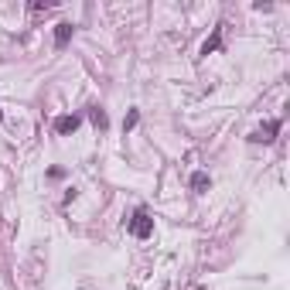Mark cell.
I'll return each instance as SVG.
<instances>
[{
	"label": "cell",
	"instance_id": "cell-1",
	"mask_svg": "<svg viewBox=\"0 0 290 290\" xmlns=\"http://www.w3.org/2000/svg\"><path fill=\"white\" fill-rule=\"evenodd\" d=\"M150 232H154V218H150V212H147V209H137V212H133V218H130V236L147 239Z\"/></svg>",
	"mask_w": 290,
	"mask_h": 290
},
{
	"label": "cell",
	"instance_id": "cell-2",
	"mask_svg": "<svg viewBox=\"0 0 290 290\" xmlns=\"http://www.w3.org/2000/svg\"><path fill=\"white\" fill-rule=\"evenodd\" d=\"M280 127H284L280 120H270V123H263L260 130H253V133H249V140H253V144H273V140H277V133H280Z\"/></svg>",
	"mask_w": 290,
	"mask_h": 290
},
{
	"label": "cell",
	"instance_id": "cell-3",
	"mask_svg": "<svg viewBox=\"0 0 290 290\" xmlns=\"http://www.w3.org/2000/svg\"><path fill=\"white\" fill-rule=\"evenodd\" d=\"M79 123H82V116H58L55 120V133H62V137H69V133H75L79 130Z\"/></svg>",
	"mask_w": 290,
	"mask_h": 290
},
{
	"label": "cell",
	"instance_id": "cell-4",
	"mask_svg": "<svg viewBox=\"0 0 290 290\" xmlns=\"http://www.w3.org/2000/svg\"><path fill=\"white\" fill-rule=\"evenodd\" d=\"M72 24L69 21H62V24H55V48H65L69 41H72Z\"/></svg>",
	"mask_w": 290,
	"mask_h": 290
},
{
	"label": "cell",
	"instance_id": "cell-5",
	"mask_svg": "<svg viewBox=\"0 0 290 290\" xmlns=\"http://www.w3.org/2000/svg\"><path fill=\"white\" fill-rule=\"evenodd\" d=\"M218 48H222V27H215V31H212V38L202 45V55H212V52H218Z\"/></svg>",
	"mask_w": 290,
	"mask_h": 290
},
{
	"label": "cell",
	"instance_id": "cell-6",
	"mask_svg": "<svg viewBox=\"0 0 290 290\" xmlns=\"http://www.w3.org/2000/svg\"><path fill=\"white\" fill-rule=\"evenodd\" d=\"M89 116H92V123H96L99 130H106V127H109V116H106L99 106H89Z\"/></svg>",
	"mask_w": 290,
	"mask_h": 290
},
{
	"label": "cell",
	"instance_id": "cell-7",
	"mask_svg": "<svg viewBox=\"0 0 290 290\" xmlns=\"http://www.w3.org/2000/svg\"><path fill=\"white\" fill-rule=\"evenodd\" d=\"M191 188H195V191H205V188H209V174H205V171H195V174H191Z\"/></svg>",
	"mask_w": 290,
	"mask_h": 290
},
{
	"label": "cell",
	"instance_id": "cell-8",
	"mask_svg": "<svg viewBox=\"0 0 290 290\" xmlns=\"http://www.w3.org/2000/svg\"><path fill=\"white\" fill-rule=\"evenodd\" d=\"M137 123H140V113H137V109H130V113H127V120H123V130L130 133V130L137 127Z\"/></svg>",
	"mask_w": 290,
	"mask_h": 290
},
{
	"label": "cell",
	"instance_id": "cell-9",
	"mask_svg": "<svg viewBox=\"0 0 290 290\" xmlns=\"http://www.w3.org/2000/svg\"><path fill=\"white\" fill-rule=\"evenodd\" d=\"M48 7H55V3H52V0H34V3H31V10H48Z\"/></svg>",
	"mask_w": 290,
	"mask_h": 290
},
{
	"label": "cell",
	"instance_id": "cell-10",
	"mask_svg": "<svg viewBox=\"0 0 290 290\" xmlns=\"http://www.w3.org/2000/svg\"><path fill=\"white\" fill-rule=\"evenodd\" d=\"M0 120H3V113H0Z\"/></svg>",
	"mask_w": 290,
	"mask_h": 290
}]
</instances>
